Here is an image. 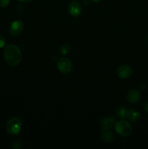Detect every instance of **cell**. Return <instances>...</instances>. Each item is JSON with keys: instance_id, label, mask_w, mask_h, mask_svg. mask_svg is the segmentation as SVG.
Wrapping results in <instances>:
<instances>
[{"instance_id": "6da1fadb", "label": "cell", "mask_w": 148, "mask_h": 149, "mask_svg": "<svg viewBox=\"0 0 148 149\" xmlns=\"http://www.w3.org/2000/svg\"><path fill=\"white\" fill-rule=\"evenodd\" d=\"M3 55L6 63L10 66H17L22 61V52L20 48L13 44L4 47Z\"/></svg>"}, {"instance_id": "7a4b0ae2", "label": "cell", "mask_w": 148, "mask_h": 149, "mask_svg": "<svg viewBox=\"0 0 148 149\" xmlns=\"http://www.w3.org/2000/svg\"><path fill=\"white\" fill-rule=\"evenodd\" d=\"M6 131L11 135H16L20 133L22 129V122L19 118L12 117L6 124Z\"/></svg>"}, {"instance_id": "3957f363", "label": "cell", "mask_w": 148, "mask_h": 149, "mask_svg": "<svg viewBox=\"0 0 148 149\" xmlns=\"http://www.w3.org/2000/svg\"><path fill=\"white\" fill-rule=\"evenodd\" d=\"M116 132L121 137H127L132 132V127L130 124L125 120L118 121L115 125Z\"/></svg>"}, {"instance_id": "277c9868", "label": "cell", "mask_w": 148, "mask_h": 149, "mask_svg": "<svg viewBox=\"0 0 148 149\" xmlns=\"http://www.w3.org/2000/svg\"><path fill=\"white\" fill-rule=\"evenodd\" d=\"M57 67L62 74H68L72 71L73 63L68 58L62 57L57 61Z\"/></svg>"}, {"instance_id": "5b68a950", "label": "cell", "mask_w": 148, "mask_h": 149, "mask_svg": "<svg viewBox=\"0 0 148 149\" xmlns=\"http://www.w3.org/2000/svg\"><path fill=\"white\" fill-rule=\"evenodd\" d=\"M24 29V24L20 20H15L11 23L9 29L10 35L13 36H17L20 35Z\"/></svg>"}, {"instance_id": "8992f818", "label": "cell", "mask_w": 148, "mask_h": 149, "mask_svg": "<svg viewBox=\"0 0 148 149\" xmlns=\"http://www.w3.org/2000/svg\"><path fill=\"white\" fill-rule=\"evenodd\" d=\"M132 73H133L132 68L127 65H120L117 68L118 76L119 78L122 79L129 78L132 75Z\"/></svg>"}, {"instance_id": "52a82bcc", "label": "cell", "mask_w": 148, "mask_h": 149, "mask_svg": "<svg viewBox=\"0 0 148 149\" xmlns=\"http://www.w3.org/2000/svg\"><path fill=\"white\" fill-rule=\"evenodd\" d=\"M68 13L73 17H78L81 13V7L79 2L75 0H73L68 5Z\"/></svg>"}, {"instance_id": "ba28073f", "label": "cell", "mask_w": 148, "mask_h": 149, "mask_svg": "<svg viewBox=\"0 0 148 149\" xmlns=\"http://www.w3.org/2000/svg\"><path fill=\"white\" fill-rule=\"evenodd\" d=\"M140 93L136 89H131L126 94V99L131 103H136L140 99Z\"/></svg>"}, {"instance_id": "9c48e42d", "label": "cell", "mask_w": 148, "mask_h": 149, "mask_svg": "<svg viewBox=\"0 0 148 149\" xmlns=\"http://www.w3.org/2000/svg\"><path fill=\"white\" fill-rule=\"evenodd\" d=\"M115 123V119L113 116H107L100 122V127L102 130H110Z\"/></svg>"}, {"instance_id": "30bf717a", "label": "cell", "mask_w": 148, "mask_h": 149, "mask_svg": "<svg viewBox=\"0 0 148 149\" xmlns=\"http://www.w3.org/2000/svg\"><path fill=\"white\" fill-rule=\"evenodd\" d=\"M100 137H101L102 141L107 143H113L115 140L114 133L110 130H102L100 133Z\"/></svg>"}, {"instance_id": "8fae6325", "label": "cell", "mask_w": 148, "mask_h": 149, "mask_svg": "<svg viewBox=\"0 0 148 149\" xmlns=\"http://www.w3.org/2000/svg\"><path fill=\"white\" fill-rule=\"evenodd\" d=\"M140 115L137 111L134 109H128L126 110V118L129 119L130 122H136L139 119Z\"/></svg>"}, {"instance_id": "7c38bea8", "label": "cell", "mask_w": 148, "mask_h": 149, "mask_svg": "<svg viewBox=\"0 0 148 149\" xmlns=\"http://www.w3.org/2000/svg\"><path fill=\"white\" fill-rule=\"evenodd\" d=\"M71 46L68 44H63V45H61L60 48H59V53L62 55H66L67 54H68L71 51Z\"/></svg>"}, {"instance_id": "4fadbf2b", "label": "cell", "mask_w": 148, "mask_h": 149, "mask_svg": "<svg viewBox=\"0 0 148 149\" xmlns=\"http://www.w3.org/2000/svg\"><path fill=\"white\" fill-rule=\"evenodd\" d=\"M116 113L120 119H125L126 118V110L124 107H118L116 109Z\"/></svg>"}, {"instance_id": "5bb4252c", "label": "cell", "mask_w": 148, "mask_h": 149, "mask_svg": "<svg viewBox=\"0 0 148 149\" xmlns=\"http://www.w3.org/2000/svg\"><path fill=\"white\" fill-rule=\"evenodd\" d=\"M22 143L20 142V141H18V140H16V141H15L14 142L12 143V147L14 148H20V147H21L22 146Z\"/></svg>"}, {"instance_id": "9a60e30c", "label": "cell", "mask_w": 148, "mask_h": 149, "mask_svg": "<svg viewBox=\"0 0 148 149\" xmlns=\"http://www.w3.org/2000/svg\"><path fill=\"white\" fill-rule=\"evenodd\" d=\"M10 4V0H0V7H5L9 5Z\"/></svg>"}, {"instance_id": "2e32d148", "label": "cell", "mask_w": 148, "mask_h": 149, "mask_svg": "<svg viewBox=\"0 0 148 149\" xmlns=\"http://www.w3.org/2000/svg\"><path fill=\"white\" fill-rule=\"evenodd\" d=\"M5 42L6 41L4 36L0 35V48H2L3 47H4V45H5Z\"/></svg>"}, {"instance_id": "e0dca14e", "label": "cell", "mask_w": 148, "mask_h": 149, "mask_svg": "<svg viewBox=\"0 0 148 149\" xmlns=\"http://www.w3.org/2000/svg\"><path fill=\"white\" fill-rule=\"evenodd\" d=\"M144 109H145V111L148 113V101H147L146 103L144 105Z\"/></svg>"}, {"instance_id": "ac0fdd59", "label": "cell", "mask_w": 148, "mask_h": 149, "mask_svg": "<svg viewBox=\"0 0 148 149\" xmlns=\"http://www.w3.org/2000/svg\"><path fill=\"white\" fill-rule=\"evenodd\" d=\"M17 1H20L22 3H28V2H31L33 1V0H17Z\"/></svg>"}, {"instance_id": "d6986e66", "label": "cell", "mask_w": 148, "mask_h": 149, "mask_svg": "<svg viewBox=\"0 0 148 149\" xmlns=\"http://www.w3.org/2000/svg\"><path fill=\"white\" fill-rule=\"evenodd\" d=\"M91 1L94 3H98V2H100V1H101L102 0H91Z\"/></svg>"}, {"instance_id": "ffe728a7", "label": "cell", "mask_w": 148, "mask_h": 149, "mask_svg": "<svg viewBox=\"0 0 148 149\" xmlns=\"http://www.w3.org/2000/svg\"><path fill=\"white\" fill-rule=\"evenodd\" d=\"M147 42H148V35H147Z\"/></svg>"}]
</instances>
